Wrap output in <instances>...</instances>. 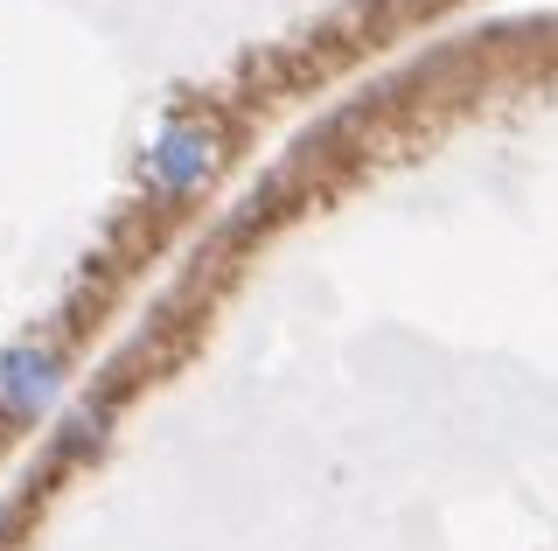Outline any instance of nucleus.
<instances>
[{
    "label": "nucleus",
    "mask_w": 558,
    "mask_h": 551,
    "mask_svg": "<svg viewBox=\"0 0 558 551\" xmlns=\"http://www.w3.org/2000/svg\"><path fill=\"white\" fill-rule=\"evenodd\" d=\"M57 350H43V342H22V350L0 356V399H8L14 412H49L57 405Z\"/></svg>",
    "instance_id": "f03ea898"
},
{
    "label": "nucleus",
    "mask_w": 558,
    "mask_h": 551,
    "mask_svg": "<svg viewBox=\"0 0 558 551\" xmlns=\"http://www.w3.org/2000/svg\"><path fill=\"white\" fill-rule=\"evenodd\" d=\"M209 168H217V126H203V119L168 126L161 140H154V154H147V182L161 188V196H189V188H203Z\"/></svg>",
    "instance_id": "f257e3e1"
}]
</instances>
